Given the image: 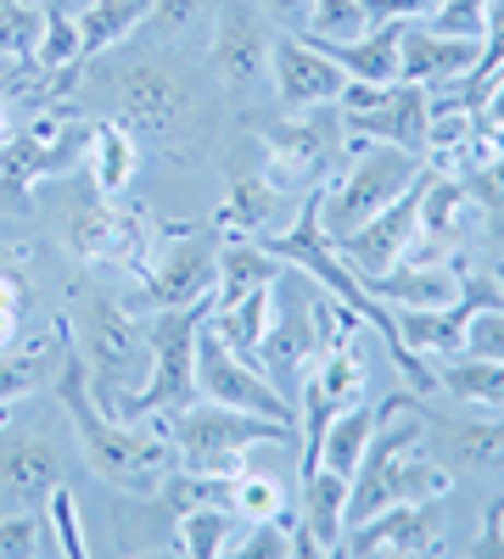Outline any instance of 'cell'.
Masks as SVG:
<instances>
[{
  "instance_id": "obj_41",
  "label": "cell",
  "mask_w": 504,
  "mask_h": 559,
  "mask_svg": "<svg viewBox=\"0 0 504 559\" xmlns=\"http://www.w3.org/2000/svg\"><path fill=\"white\" fill-rule=\"evenodd\" d=\"M23 308H28V280L0 269V347L17 342V319H23Z\"/></svg>"
},
{
  "instance_id": "obj_19",
  "label": "cell",
  "mask_w": 504,
  "mask_h": 559,
  "mask_svg": "<svg viewBox=\"0 0 504 559\" xmlns=\"http://www.w3.org/2000/svg\"><path fill=\"white\" fill-rule=\"evenodd\" d=\"M482 57V39L477 34H443L432 23H403V39H398V79L409 84H454V79H471Z\"/></svg>"
},
{
  "instance_id": "obj_13",
  "label": "cell",
  "mask_w": 504,
  "mask_h": 559,
  "mask_svg": "<svg viewBox=\"0 0 504 559\" xmlns=\"http://www.w3.org/2000/svg\"><path fill=\"white\" fill-rule=\"evenodd\" d=\"M269 23L253 0H219L213 7V45H208V68L231 84V90H253L269 73Z\"/></svg>"
},
{
  "instance_id": "obj_7",
  "label": "cell",
  "mask_w": 504,
  "mask_h": 559,
  "mask_svg": "<svg viewBox=\"0 0 504 559\" xmlns=\"http://www.w3.org/2000/svg\"><path fill=\"white\" fill-rule=\"evenodd\" d=\"M421 174H426V168H421L415 152L376 140L371 152H359V163H353L342 179L319 185V229H326L331 241L353 236V229H364L382 207H392Z\"/></svg>"
},
{
  "instance_id": "obj_40",
  "label": "cell",
  "mask_w": 504,
  "mask_h": 559,
  "mask_svg": "<svg viewBox=\"0 0 504 559\" xmlns=\"http://www.w3.org/2000/svg\"><path fill=\"white\" fill-rule=\"evenodd\" d=\"M482 17H488V0H437V12L426 23L443 34H477L482 39Z\"/></svg>"
},
{
  "instance_id": "obj_33",
  "label": "cell",
  "mask_w": 504,
  "mask_h": 559,
  "mask_svg": "<svg viewBox=\"0 0 504 559\" xmlns=\"http://www.w3.org/2000/svg\"><path fill=\"white\" fill-rule=\"evenodd\" d=\"M308 39H353L371 28V12H364V0H308Z\"/></svg>"
},
{
  "instance_id": "obj_45",
  "label": "cell",
  "mask_w": 504,
  "mask_h": 559,
  "mask_svg": "<svg viewBox=\"0 0 504 559\" xmlns=\"http://www.w3.org/2000/svg\"><path fill=\"white\" fill-rule=\"evenodd\" d=\"M263 12L281 17V23H303L308 17V0H263Z\"/></svg>"
},
{
  "instance_id": "obj_8",
  "label": "cell",
  "mask_w": 504,
  "mask_h": 559,
  "mask_svg": "<svg viewBox=\"0 0 504 559\" xmlns=\"http://www.w3.org/2000/svg\"><path fill=\"white\" fill-rule=\"evenodd\" d=\"M342 112L337 102L331 107H308V118H292V123H258V140H263V179L274 191H319L326 168L337 163L342 152Z\"/></svg>"
},
{
  "instance_id": "obj_30",
  "label": "cell",
  "mask_w": 504,
  "mask_h": 559,
  "mask_svg": "<svg viewBox=\"0 0 504 559\" xmlns=\"http://www.w3.org/2000/svg\"><path fill=\"white\" fill-rule=\"evenodd\" d=\"M437 386L454 392V397H466V403H482V408H499L504 414V364H493V358L460 353L454 364L437 369Z\"/></svg>"
},
{
  "instance_id": "obj_37",
  "label": "cell",
  "mask_w": 504,
  "mask_h": 559,
  "mask_svg": "<svg viewBox=\"0 0 504 559\" xmlns=\"http://www.w3.org/2000/svg\"><path fill=\"white\" fill-rule=\"evenodd\" d=\"M45 526L57 532V554H68V559H84V554H90V543H84V532H79V503H73L68 481L45 498Z\"/></svg>"
},
{
  "instance_id": "obj_5",
  "label": "cell",
  "mask_w": 504,
  "mask_h": 559,
  "mask_svg": "<svg viewBox=\"0 0 504 559\" xmlns=\"http://www.w3.org/2000/svg\"><path fill=\"white\" fill-rule=\"evenodd\" d=\"M113 107L134 140H152L157 152H179L197 129V96L186 73L163 57H129L113 68Z\"/></svg>"
},
{
  "instance_id": "obj_46",
  "label": "cell",
  "mask_w": 504,
  "mask_h": 559,
  "mask_svg": "<svg viewBox=\"0 0 504 559\" xmlns=\"http://www.w3.org/2000/svg\"><path fill=\"white\" fill-rule=\"evenodd\" d=\"M12 134V112H7V102H0V140Z\"/></svg>"
},
{
  "instance_id": "obj_10",
  "label": "cell",
  "mask_w": 504,
  "mask_h": 559,
  "mask_svg": "<svg viewBox=\"0 0 504 559\" xmlns=\"http://www.w3.org/2000/svg\"><path fill=\"white\" fill-rule=\"evenodd\" d=\"M213 286H219V252L208 241H197L191 229H168L163 247H152V258L141 263V297H134V313L213 302Z\"/></svg>"
},
{
  "instance_id": "obj_1",
  "label": "cell",
  "mask_w": 504,
  "mask_h": 559,
  "mask_svg": "<svg viewBox=\"0 0 504 559\" xmlns=\"http://www.w3.org/2000/svg\"><path fill=\"white\" fill-rule=\"evenodd\" d=\"M57 397L73 419V437L90 459V471H96L107 487L118 492H134V498H157V487L168 481V471L179 464V448L163 426H152V419H124V414H107L96 403V392H90V369L84 358L62 353V369H57Z\"/></svg>"
},
{
  "instance_id": "obj_29",
  "label": "cell",
  "mask_w": 504,
  "mask_h": 559,
  "mask_svg": "<svg viewBox=\"0 0 504 559\" xmlns=\"http://www.w3.org/2000/svg\"><path fill=\"white\" fill-rule=\"evenodd\" d=\"M141 17H146V0H84V7L73 12L79 45H84V62L102 57L107 45L129 39L134 28H141Z\"/></svg>"
},
{
  "instance_id": "obj_11",
  "label": "cell",
  "mask_w": 504,
  "mask_h": 559,
  "mask_svg": "<svg viewBox=\"0 0 504 559\" xmlns=\"http://www.w3.org/2000/svg\"><path fill=\"white\" fill-rule=\"evenodd\" d=\"M197 392L208 403H231V408H247V414H269V419H297L286 392L274 386L258 364L236 358L231 347H224V336L213 331V324L202 319L197 331Z\"/></svg>"
},
{
  "instance_id": "obj_38",
  "label": "cell",
  "mask_w": 504,
  "mask_h": 559,
  "mask_svg": "<svg viewBox=\"0 0 504 559\" xmlns=\"http://www.w3.org/2000/svg\"><path fill=\"white\" fill-rule=\"evenodd\" d=\"M460 185H466V197H471L477 207H488V213H504V140L493 146V157H488V163H477V168H460Z\"/></svg>"
},
{
  "instance_id": "obj_23",
  "label": "cell",
  "mask_w": 504,
  "mask_h": 559,
  "mask_svg": "<svg viewBox=\"0 0 504 559\" xmlns=\"http://www.w3.org/2000/svg\"><path fill=\"white\" fill-rule=\"evenodd\" d=\"M415 397L409 392H392L382 408H371V403H348L337 419H331V431H326V442H319V464H326V471H337V476H348L353 481V471H359V459H364V448H371V437H376V426L392 414V408H409ZM314 464V471H319Z\"/></svg>"
},
{
  "instance_id": "obj_27",
  "label": "cell",
  "mask_w": 504,
  "mask_h": 559,
  "mask_svg": "<svg viewBox=\"0 0 504 559\" xmlns=\"http://www.w3.org/2000/svg\"><path fill=\"white\" fill-rule=\"evenodd\" d=\"M134 163H141V140H134L118 118L90 123V168H96V191H102L107 202L129 191Z\"/></svg>"
},
{
  "instance_id": "obj_24",
  "label": "cell",
  "mask_w": 504,
  "mask_h": 559,
  "mask_svg": "<svg viewBox=\"0 0 504 559\" xmlns=\"http://www.w3.org/2000/svg\"><path fill=\"white\" fill-rule=\"evenodd\" d=\"M398 39H403V23H371L353 39H326V57L359 84H392L398 79Z\"/></svg>"
},
{
  "instance_id": "obj_6",
  "label": "cell",
  "mask_w": 504,
  "mask_h": 559,
  "mask_svg": "<svg viewBox=\"0 0 504 559\" xmlns=\"http://www.w3.org/2000/svg\"><path fill=\"white\" fill-rule=\"evenodd\" d=\"M213 302L191 308H157L146 319V381L124 403V419H163L174 408L197 403V331Z\"/></svg>"
},
{
  "instance_id": "obj_32",
  "label": "cell",
  "mask_w": 504,
  "mask_h": 559,
  "mask_svg": "<svg viewBox=\"0 0 504 559\" xmlns=\"http://www.w3.org/2000/svg\"><path fill=\"white\" fill-rule=\"evenodd\" d=\"M437 431H448V448L460 453L471 471H499L504 464V419H437Z\"/></svg>"
},
{
  "instance_id": "obj_36",
  "label": "cell",
  "mask_w": 504,
  "mask_h": 559,
  "mask_svg": "<svg viewBox=\"0 0 504 559\" xmlns=\"http://www.w3.org/2000/svg\"><path fill=\"white\" fill-rule=\"evenodd\" d=\"M231 509L253 526V521H274L286 509V498H281V481L274 476H258V471H242L236 476V487H231Z\"/></svg>"
},
{
  "instance_id": "obj_3",
  "label": "cell",
  "mask_w": 504,
  "mask_h": 559,
  "mask_svg": "<svg viewBox=\"0 0 504 559\" xmlns=\"http://www.w3.org/2000/svg\"><path fill=\"white\" fill-rule=\"evenodd\" d=\"M68 342L90 369V392L107 414H124V403L141 392L146 381V319L102 297V292H79Z\"/></svg>"
},
{
  "instance_id": "obj_2",
  "label": "cell",
  "mask_w": 504,
  "mask_h": 559,
  "mask_svg": "<svg viewBox=\"0 0 504 559\" xmlns=\"http://www.w3.org/2000/svg\"><path fill=\"white\" fill-rule=\"evenodd\" d=\"M392 414H403V408H392ZM392 414L376 426L371 448H364L359 471L348 481V526L371 521L376 509H392V503L448 498V487H454V476L426 448V414L415 408V419H403V426H392Z\"/></svg>"
},
{
  "instance_id": "obj_17",
  "label": "cell",
  "mask_w": 504,
  "mask_h": 559,
  "mask_svg": "<svg viewBox=\"0 0 504 559\" xmlns=\"http://www.w3.org/2000/svg\"><path fill=\"white\" fill-rule=\"evenodd\" d=\"M269 73H274V96L292 112H308V107H331L342 96L348 73L326 57V45H314L303 34H286L269 45Z\"/></svg>"
},
{
  "instance_id": "obj_12",
  "label": "cell",
  "mask_w": 504,
  "mask_h": 559,
  "mask_svg": "<svg viewBox=\"0 0 504 559\" xmlns=\"http://www.w3.org/2000/svg\"><path fill=\"white\" fill-rule=\"evenodd\" d=\"M437 548H443V498L376 509L371 521H353L342 532V554H353V559H371V554L421 559V554H437Z\"/></svg>"
},
{
  "instance_id": "obj_42",
  "label": "cell",
  "mask_w": 504,
  "mask_h": 559,
  "mask_svg": "<svg viewBox=\"0 0 504 559\" xmlns=\"http://www.w3.org/2000/svg\"><path fill=\"white\" fill-rule=\"evenodd\" d=\"M371 23H426L437 12V0H364Z\"/></svg>"
},
{
  "instance_id": "obj_16",
  "label": "cell",
  "mask_w": 504,
  "mask_h": 559,
  "mask_svg": "<svg viewBox=\"0 0 504 559\" xmlns=\"http://www.w3.org/2000/svg\"><path fill=\"white\" fill-rule=\"evenodd\" d=\"M421 185H426V174L409 185V191L392 202V207H382L364 229H353V236H342V241H331L337 252H342V263L371 286L376 274H387L392 263H403V252H409V241H415V218H421Z\"/></svg>"
},
{
  "instance_id": "obj_15",
  "label": "cell",
  "mask_w": 504,
  "mask_h": 559,
  "mask_svg": "<svg viewBox=\"0 0 504 559\" xmlns=\"http://www.w3.org/2000/svg\"><path fill=\"white\" fill-rule=\"evenodd\" d=\"M471 236H477V202L466 197V185L454 179V174H426L415 241H409L403 258L409 263H448Z\"/></svg>"
},
{
  "instance_id": "obj_9",
  "label": "cell",
  "mask_w": 504,
  "mask_h": 559,
  "mask_svg": "<svg viewBox=\"0 0 504 559\" xmlns=\"http://www.w3.org/2000/svg\"><path fill=\"white\" fill-rule=\"evenodd\" d=\"M90 152V123L39 112L17 129V140H0V202H28V191L51 174H68Z\"/></svg>"
},
{
  "instance_id": "obj_26",
  "label": "cell",
  "mask_w": 504,
  "mask_h": 559,
  "mask_svg": "<svg viewBox=\"0 0 504 559\" xmlns=\"http://www.w3.org/2000/svg\"><path fill=\"white\" fill-rule=\"evenodd\" d=\"M62 353H68V331L45 336V342H28V347H12V342H7V347H0V403L28 397L34 386L57 381Z\"/></svg>"
},
{
  "instance_id": "obj_20",
  "label": "cell",
  "mask_w": 504,
  "mask_h": 559,
  "mask_svg": "<svg viewBox=\"0 0 504 559\" xmlns=\"http://www.w3.org/2000/svg\"><path fill=\"white\" fill-rule=\"evenodd\" d=\"M371 292L387 302V308H443L466 292V269L454 263H392L387 274L371 280Z\"/></svg>"
},
{
  "instance_id": "obj_22",
  "label": "cell",
  "mask_w": 504,
  "mask_h": 559,
  "mask_svg": "<svg viewBox=\"0 0 504 559\" xmlns=\"http://www.w3.org/2000/svg\"><path fill=\"white\" fill-rule=\"evenodd\" d=\"M286 224V191H274L263 174H242L231 197L219 202V229L236 241H269Z\"/></svg>"
},
{
  "instance_id": "obj_14",
  "label": "cell",
  "mask_w": 504,
  "mask_h": 559,
  "mask_svg": "<svg viewBox=\"0 0 504 559\" xmlns=\"http://www.w3.org/2000/svg\"><path fill=\"white\" fill-rule=\"evenodd\" d=\"M62 453L34 426H0V509H45L62 487Z\"/></svg>"
},
{
  "instance_id": "obj_43",
  "label": "cell",
  "mask_w": 504,
  "mask_h": 559,
  "mask_svg": "<svg viewBox=\"0 0 504 559\" xmlns=\"http://www.w3.org/2000/svg\"><path fill=\"white\" fill-rule=\"evenodd\" d=\"M471 554L477 559H504V498L488 503V532H482V543H471Z\"/></svg>"
},
{
  "instance_id": "obj_35",
  "label": "cell",
  "mask_w": 504,
  "mask_h": 559,
  "mask_svg": "<svg viewBox=\"0 0 504 559\" xmlns=\"http://www.w3.org/2000/svg\"><path fill=\"white\" fill-rule=\"evenodd\" d=\"M213 12V0H146V17L134 34H146V39H179V34H191L202 17Z\"/></svg>"
},
{
  "instance_id": "obj_31",
  "label": "cell",
  "mask_w": 504,
  "mask_h": 559,
  "mask_svg": "<svg viewBox=\"0 0 504 559\" xmlns=\"http://www.w3.org/2000/svg\"><path fill=\"white\" fill-rule=\"evenodd\" d=\"M39 73H73L84 68V45H79V23L68 7H45V28H39V45H34V57H28ZM68 84V79H62Z\"/></svg>"
},
{
  "instance_id": "obj_25",
  "label": "cell",
  "mask_w": 504,
  "mask_h": 559,
  "mask_svg": "<svg viewBox=\"0 0 504 559\" xmlns=\"http://www.w3.org/2000/svg\"><path fill=\"white\" fill-rule=\"evenodd\" d=\"M281 258H274L263 241H231L219 252V286H213V308H224V302H242L247 292H263V286H274L281 280Z\"/></svg>"
},
{
  "instance_id": "obj_34",
  "label": "cell",
  "mask_w": 504,
  "mask_h": 559,
  "mask_svg": "<svg viewBox=\"0 0 504 559\" xmlns=\"http://www.w3.org/2000/svg\"><path fill=\"white\" fill-rule=\"evenodd\" d=\"M34 554H57L39 509H0V559H34Z\"/></svg>"
},
{
  "instance_id": "obj_39",
  "label": "cell",
  "mask_w": 504,
  "mask_h": 559,
  "mask_svg": "<svg viewBox=\"0 0 504 559\" xmlns=\"http://www.w3.org/2000/svg\"><path fill=\"white\" fill-rule=\"evenodd\" d=\"M466 353L504 364V308H477V319L466 324Z\"/></svg>"
},
{
  "instance_id": "obj_4",
  "label": "cell",
  "mask_w": 504,
  "mask_h": 559,
  "mask_svg": "<svg viewBox=\"0 0 504 559\" xmlns=\"http://www.w3.org/2000/svg\"><path fill=\"white\" fill-rule=\"evenodd\" d=\"M297 419H269V414H247L231 403H186L163 414V431L179 448L186 471H208V476H242L253 448H286Z\"/></svg>"
},
{
  "instance_id": "obj_28",
  "label": "cell",
  "mask_w": 504,
  "mask_h": 559,
  "mask_svg": "<svg viewBox=\"0 0 504 559\" xmlns=\"http://www.w3.org/2000/svg\"><path fill=\"white\" fill-rule=\"evenodd\" d=\"M242 532H247V521L236 515L231 503L179 509V548H186L191 559H219V554H231Z\"/></svg>"
},
{
  "instance_id": "obj_21",
  "label": "cell",
  "mask_w": 504,
  "mask_h": 559,
  "mask_svg": "<svg viewBox=\"0 0 504 559\" xmlns=\"http://www.w3.org/2000/svg\"><path fill=\"white\" fill-rule=\"evenodd\" d=\"M303 498H297V526L308 532L314 554H342V532H348V476L337 471H308L297 476Z\"/></svg>"
},
{
  "instance_id": "obj_47",
  "label": "cell",
  "mask_w": 504,
  "mask_h": 559,
  "mask_svg": "<svg viewBox=\"0 0 504 559\" xmlns=\"http://www.w3.org/2000/svg\"><path fill=\"white\" fill-rule=\"evenodd\" d=\"M39 7H84V0H39Z\"/></svg>"
},
{
  "instance_id": "obj_18",
  "label": "cell",
  "mask_w": 504,
  "mask_h": 559,
  "mask_svg": "<svg viewBox=\"0 0 504 559\" xmlns=\"http://www.w3.org/2000/svg\"><path fill=\"white\" fill-rule=\"evenodd\" d=\"M426 123H432V102H426V90L409 84V79L382 84L371 107L342 112V129L353 140H387V146H403V152H415V157L426 146Z\"/></svg>"
},
{
  "instance_id": "obj_44",
  "label": "cell",
  "mask_w": 504,
  "mask_h": 559,
  "mask_svg": "<svg viewBox=\"0 0 504 559\" xmlns=\"http://www.w3.org/2000/svg\"><path fill=\"white\" fill-rule=\"evenodd\" d=\"M477 118H482L488 129H499V134H504V68L493 73V84H488V96H482Z\"/></svg>"
}]
</instances>
